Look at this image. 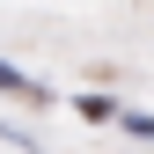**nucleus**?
I'll return each instance as SVG.
<instances>
[{
    "label": "nucleus",
    "mask_w": 154,
    "mask_h": 154,
    "mask_svg": "<svg viewBox=\"0 0 154 154\" xmlns=\"http://www.w3.org/2000/svg\"><path fill=\"white\" fill-rule=\"evenodd\" d=\"M0 88H8V95H29V103H44V88H37L29 73H15V66H0Z\"/></svg>",
    "instance_id": "1"
}]
</instances>
